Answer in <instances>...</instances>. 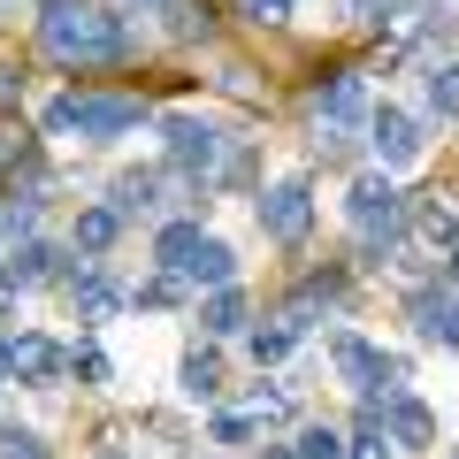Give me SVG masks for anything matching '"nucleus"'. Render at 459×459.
<instances>
[{
  "label": "nucleus",
  "mask_w": 459,
  "mask_h": 459,
  "mask_svg": "<svg viewBox=\"0 0 459 459\" xmlns=\"http://www.w3.org/2000/svg\"><path fill=\"white\" fill-rule=\"evenodd\" d=\"M39 47H47L54 69H115V62H131L138 39L100 0H47L39 8Z\"/></svg>",
  "instance_id": "1"
},
{
  "label": "nucleus",
  "mask_w": 459,
  "mask_h": 459,
  "mask_svg": "<svg viewBox=\"0 0 459 459\" xmlns=\"http://www.w3.org/2000/svg\"><path fill=\"white\" fill-rule=\"evenodd\" d=\"M146 123V100H123V92H62L47 100L39 131L47 138H84V146H115Z\"/></svg>",
  "instance_id": "2"
},
{
  "label": "nucleus",
  "mask_w": 459,
  "mask_h": 459,
  "mask_svg": "<svg viewBox=\"0 0 459 459\" xmlns=\"http://www.w3.org/2000/svg\"><path fill=\"white\" fill-rule=\"evenodd\" d=\"M368 108H376V100H368V77H360V69L322 77V84H314V146H322L329 161H344L352 138L368 131Z\"/></svg>",
  "instance_id": "3"
},
{
  "label": "nucleus",
  "mask_w": 459,
  "mask_h": 459,
  "mask_svg": "<svg viewBox=\"0 0 459 459\" xmlns=\"http://www.w3.org/2000/svg\"><path fill=\"white\" fill-rule=\"evenodd\" d=\"M344 222L360 230V253H368V261L398 253V222H406V199H398L391 169H368V177H352V192H344Z\"/></svg>",
  "instance_id": "4"
},
{
  "label": "nucleus",
  "mask_w": 459,
  "mask_h": 459,
  "mask_svg": "<svg viewBox=\"0 0 459 459\" xmlns=\"http://www.w3.org/2000/svg\"><path fill=\"white\" fill-rule=\"evenodd\" d=\"M222 153H230V138L214 131L207 115H161V161H169V177L207 184L214 169H222Z\"/></svg>",
  "instance_id": "5"
},
{
  "label": "nucleus",
  "mask_w": 459,
  "mask_h": 459,
  "mask_svg": "<svg viewBox=\"0 0 459 459\" xmlns=\"http://www.w3.org/2000/svg\"><path fill=\"white\" fill-rule=\"evenodd\" d=\"M329 360H337V383H344V391H360V398H383V391L406 383V360L383 352V344H368V337H352V329L329 337Z\"/></svg>",
  "instance_id": "6"
},
{
  "label": "nucleus",
  "mask_w": 459,
  "mask_h": 459,
  "mask_svg": "<svg viewBox=\"0 0 459 459\" xmlns=\"http://www.w3.org/2000/svg\"><path fill=\"white\" fill-rule=\"evenodd\" d=\"M253 222H261L268 246H307V230H314V184L307 177H276L261 199H253Z\"/></svg>",
  "instance_id": "7"
},
{
  "label": "nucleus",
  "mask_w": 459,
  "mask_h": 459,
  "mask_svg": "<svg viewBox=\"0 0 459 459\" xmlns=\"http://www.w3.org/2000/svg\"><path fill=\"white\" fill-rule=\"evenodd\" d=\"M368 406H376V429L398 444V452H429V444H437V413H429L406 383H398V391H383V398H368Z\"/></svg>",
  "instance_id": "8"
},
{
  "label": "nucleus",
  "mask_w": 459,
  "mask_h": 459,
  "mask_svg": "<svg viewBox=\"0 0 459 459\" xmlns=\"http://www.w3.org/2000/svg\"><path fill=\"white\" fill-rule=\"evenodd\" d=\"M406 322L421 344H444V352H459V283H421V291L406 299Z\"/></svg>",
  "instance_id": "9"
},
{
  "label": "nucleus",
  "mask_w": 459,
  "mask_h": 459,
  "mask_svg": "<svg viewBox=\"0 0 459 459\" xmlns=\"http://www.w3.org/2000/svg\"><path fill=\"white\" fill-rule=\"evenodd\" d=\"M0 360H8V383H39L47 391L54 376H69V352L39 329H16V337H0Z\"/></svg>",
  "instance_id": "10"
},
{
  "label": "nucleus",
  "mask_w": 459,
  "mask_h": 459,
  "mask_svg": "<svg viewBox=\"0 0 459 459\" xmlns=\"http://www.w3.org/2000/svg\"><path fill=\"white\" fill-rule=\"evenodd\" d=\"M368 146H376V161L383 169H413L421 161V115H406V108H368Z\"/></svg>",
  "instance_id": "11"
},
{
  "label": "nucleus",
  "mask_w": 459,
  "mask_h": 459,
  "mask_svg": "<svg viewBox=\"0 0 459 459\" xmlns=\"http://www.w3.org/2000/svg\"><path fill=\"white\" fill-rule=\"evenodd\" d=\"M169 169H123V177H115V192H108V207L123 214V222H161L169 214Z\"/></svg>",
  "instance_id": "12"
},
{
  "label": "nucleus",
  "mask_w": 459,
  "mask_h": 459,
  "mask_svg": "<svg viewBox=\"0 0 459 459\" xmlns=\"http://www.w3.org/2000/svg\"><path fill=\"white\" fill-rule=\"evenodd\" d=\"M62 291H69V307H77V322H108V314L123 307V291H115V276H108L100 261L62 268Z\"/></svg>",
  "instance_id": "13"
},
{
  "label": "nucleus",
  "mask_w": 459,
  "mask_h": 459,
  "mask_svg": "<svg viewBox=\"0 0 459 459\" xmlns=\"http://www.w3.org/2000/svg\"><path fill=\"white\" fill-rule=\"evenodd\" d=\"M169 276H177L184 291H214V283H238V253H230L222 238H199V246L184 253V261L169 268Z\"/></svg>",
  "instance_id": "14"
},
{
  "label": "nucleus",
  "mask_w": 459,
  "mask_h": 459,
  "mask_svg": "<svg viewBox=\"0 0 459 459\" xmlns=\"http://www.w3.org/2000/svg\"><path fill=\"white\" fill-rule=\"evenodd\" d=\"M62 246H47V238H16V253H0V276L16 283V291H31V283H54L62 276Z\"/></svg>",
  "instance_id": "15"
},
{
  "label": "nucleus",
  "mask_w": 459,
  "mask_h": 459,
  "mask_svg": "<svg viewBox=\"0 0 459 459\" xmlns=\"http://www.w3.org/2000/svg\"><path fill=\"white\" fill-rule=\"evenodd\" d=\"M246 322H253V307H246L238 283H214V291L199 299V329H207V337H238Z\"/></svg>",
  "instance_id": "16"
},
{
  "label": "nucleus",
  "mask_w": 459,
  "mask_h": 459,
  "mask_svg": "<svg viewBox=\"0 0 459 459\" xmlns=\"http://www.w3.org/2000/svg\"><path fill=\"white\" fill-rule=\"evenodd\" d=\"M115 238H123V214H115L108 199H100V207H77V222H69V246H77L84 261H100Z\"/></svg>",
  "instance_id": "17"
},
{
  "label": "nucleus",
  "mask_w": 459,
  "mask_h": 459,
  "mask_svg": "<svg viewBox=\"0 0 459 459\" xmlns=\"http://www.w3.org/2000/svg\"><path fill=\"white\" fill-rule=\"evenodd\" d=\"M177 391H184V398H199V406H207V398H222V360H214V352H184Z\"/></svg>",
  "instance_id": "18"
},
{
  "label": "nucleus",
  "mask_w": 459,
  "mask_h": 459,
  "mask_svg": "<svg viewBox=\"0 0 459 459\" xmlns=\"http://www.w3.org/2000/svg\"><path fill=\"white\" fill-rule=\"evenodd\" d=\"M199 238H207V230H199L192 214H184V222H161V230H153V268H161V276H169V268H177L184 253L199 246Z\"/></svg>",
  "instance_id": "19"
},
{
  "label": "nucleus",
  "mask_w": 459,
  "mask_h": 459,
  "mask_svg": "<svg viewBox=\"0 0 459 459\" xmlns=\"http://www.w3.org/2000/svg\"><path fill=\"white\" fill-rule=\"evenodd\" d=\"M291 344H299V329H291V322H283V314H276V322H268V329H253V360H261V368H276L283 352H291Z\"/></svg>",
  "instance_id": "20"
},
{
  "label": "nucleus",
  "mask_w": 459,
  "mask_h": 459,
  "mask_svg": "<svg viewBox=\"0 0 459 459\" xmlns=\"http://www.w3.org/2000/svg\"><path fill=\"white\" fill-rule=\"evenodd\" d=\"M299 459H344V429L307 421V429H299Z\"/></svg>",
  "instance_id": "21"
},
{
  "label": "nucleus",
  "mask_w": 459,
  "mask_h": 459,
  "mask_svg": "<svg viewBox=\"0 0 459 459\" xmlns=\"http://www.w3.org/2000/svg\"><path fill=\"white\" fill-rule=\"evenodd\" d=\"M429 115H459V62L429 69Z\"/></svg>",
  "instance_id": "22"
},
{
  "label": "nucleus",
  "mask_w": 459,
  "mask_h": 459,
  "mask_svg": "<svg viewBox=\"0 0 459 459\" xmlns=\"http://www.w3.org/2000/svg\"><path fill=\"white\" fill-rule=\"evenodd\" d=\"M69 368H77V376L92 383V391H100V383H115V360H108V352H100L92 337H84V344H69Z\"/></svg>",
  "instance_id": "23"
},
{
  "label": "nucleus",
  "mask_w": 459,
  "mask_h": 459,
  "mask_svg": "<svg viewBox=\"0 0 459 459\" xmlns=\"http://www.w3.org/2000/svg\"><path fill=\"white\" fill-rule=\"evenodd\" d=\"M246 413H253V421H291V398H283L276 383H253V391H246Z\"/></svg>",
  "instance_id": "24"
},
{
  "label": "nucleus",
  "mask_w": 459,
  "mask_h": 459,
  "mask_svg": "<svg viewBox=\"0 0 459 459\" xmlns=\"http://www.w3.org/2000/svg\"><path fill=\"white\" fill-rule=\"evenodd\" d=\"M0 459H54V452L31 437V429H0Z\"/></svg>",
  "instance_id": "25"
},
{
  "label": "nucleus",
  "mask_w": 459,
  "mask_h": 459,
  "mask_svg": "<svg viewBox=\"0 0 459 459\" xmlns=\"http://www.w3.org/2000/svg\"><path fill=\"white\" fill-rule=\"evenodd\" d=\"M344 459H391V437H376V429H352V437H344Z\"/></svg>",
  "instance_id": "26"
},
{
  "label": "nucleus",
  "mask_w": 459,
  "mask_h": 459,
  "mask_svg": "<svg viewBox=\"0 0 459 459\" xmlns=\"http://www.w3.org/2000/svg\"><path fill=\"white\" fill-rule=\"evenodd\" d=\"M169 16H177V39H207V8H199V0H177Z\"/></svg>",
  "instance_id": "27"
},
{
  "label": "nucleus",
  "mask_w": 459,
  "mask_h": 459,
  "mask_svg": "<svg viewBox=\"0 0 459 459\" xmlns=\"http://www.w3.org/2000/svg\"><path fill=\"white\" fill-rule=\"evenodd\" d=\"M253 437V413H214V444H246Z\"/></svg>",
  "instance_id": "28"
},
{
  "label": "nucleus",
  "mask_w": 459,
  "mask_h": 459,
  "mask_svg": "<svg viewBox=\"0 0 459 459\" xmlns=\"http://www.w3.org/2000/svg\"><path fill=\"white\" fill-rule=\"evenodd\" d=\"M253 23H291V0H246Z\"/></svg>",
  "instance_id": "29"
},
{
  "label": "nucleus",
  "mask_w": 459,
  "mask_h": 459,
  "mask_svg": "<svg viewBox=\"0 0 459 459\" xmlns=\"http://www.w3.org/2000/svg\"><path fill=\"white\" fill-rule=\"evenodd\" d=\"M0 100H23V69H8V62H0Z\"/></svg>",
  "instance_id": "30"
},
{
  "label": "nucleus",
  "mask_w": 459,
  "mask_h": 459,
  "mask_svg": "<svg viewBox=\"0 0 459 459\" xmlns=\"http://www.w3.org/2000/svg\"><path fill=\"white\" fill-rule=\"evenodd\" d=\"M47 0H0V16H39Z\"/></svg>",
  "instance_id": "31"
},
{
  "label": "nucleus",
  "mask_w": 459,
  "mask_h": 459,
  "mask_svg": "<svg viewBox=\"0 0 459 459\" xmlns=\"http://www.w3.org/2000/svg\"><path fill=\"white\" fill-rule=\"evenodd\" d=\"M8 314H16V283L0 276V322H8Z\"/></svg>",
  "instance_id": "32"
},
{
  "label": "nucleus",
  "mask_w": 459,
  "mask_h": 459,
  "mask_svg": "<svg viewBox=\"0 0 459 459\" xmlns=\"http://www.w3.org/2000/svg\"><path fill=\"white\" fill-rule=\"evenodd\" d=\"M261 459H299V452H261Z\"/></svg>",
  "instance_id": "33"
},
{
  "label": "nucleus",
  "mask_w": 459,
  "mask_h": 459,
  "mask_svg": "<svg viewBox=\"0 0 459 459\" xmlns=\"http://www.w3.org/2000/svg\"><path fill=\"white\" fill-rule=\"evenodd\" d=\"M100 459H123V452H100Z\"/></svg>",
  "instance_id": "34"
}]
</instances>
